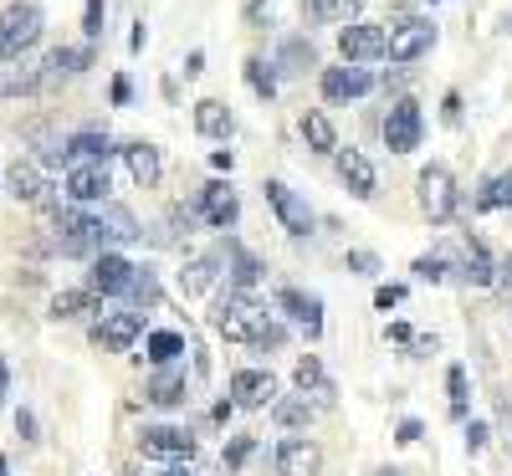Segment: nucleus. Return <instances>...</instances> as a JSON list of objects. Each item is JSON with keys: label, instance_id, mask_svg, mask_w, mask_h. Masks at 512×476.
Wrapping results in <instances>:
<instances>
[{"label": "nucleus", "instance_id": "nucleus-1", "mask_svg": "<svg viewBox=\"0 0 512 476\" xmlns=\"http://www.w3.org/2000/svg\"><path fill=\"white\" fill-rule=\"evenodd\" d=\"M272 318H267V308L256 302L251 292H221L216 297V313H210V328H216L226 343H256V333H262Z\"/></svg>", "mask_w": 512, "mask_h": 476}, {"label": "nucleus", "instance_id": "nucleus-2", "mask_svg": "<svg viewBox=\"0 0 512 476\" xmlns=\"http://www.w3.org/2000/svg\"><path fill=\"white\" fill-rule=\"evenodd\" d=\"M41 31H47V16H41V6H31V0H16V6L0 11V62H21Z\"/></svg>", "mask_w": 512, "mask_h": 476}, {"label": "nucleus", "instance_id": "nucleus-3", "mask_svg": "<svg viewBox=\"0 0 512 476\" xmlns=\"http://www.w3.org/2000/svg\"><path fill=\"white\" fill-rule=\"evenodd\" d=\"M431 47H436V26H431V21H420V16H400L390 31H384V57H390L395 67L420 62Z\"/></svg>", "mask_w": 512, "mask_h": 476}, {"label": "nucleus", "instance_id": "nucleus-4", "mask_svg": "<svg viewBox=\"0 0 512 476\" xmlns=\"http://www.w3.org/2000/svg\"><path fill=\"white\" fill-rule=\"evenodd\" d=\"M52 241L62 256H98L103 246V231L93 215H82V210H52Z\"/></svg>", "mask_w": 512, "mask_h": 476}, {"label": "nucleus", "instance_id": "nucleus-5", "mask_svg": "<svg viewBox=\"0 0 512 476\" xmlns=\"http://www.w3.org/2000/svg\"><path fill=\"white\" fill-rule=\"evenodd\" d=\"M415 200H420V210L431 215L436 226H446L451 215H456V205H461V195H456V180H451V169H446V164L420 169V180H415Z\"/></svg>", "mask_w": 512, "mask_h": 476}, {"label": "nucleus", "instance_id": "nucleus-6", "mask_svg": "<svg viewBox=\"0 0 512 476\" xmlns=\"http://www.w3.org/2000/svg\"><path fill=\"white\" fill-rule=\"evenodd\" d=\"M420 128H425L420 103H415V98H395L390 113H384V149H390V154L420 149Z\"/></svg>", "mask_w": 512, "mask_h": 476}, {"label": "nucleus", "instance_id": "nucleus-7", "mask_svg": "<svg viewBox=\"0 0 512 476\" xmlns=\"http://www.w3.org/2000/svg\"><path fill=\"white\" fill-rule=\"evenodd\" d=\"M134 277H139V267L128 262V256L98 251L93 256V272H88V292H98V297H128V292H134Z\"/></svg>", "mask_w": 512, "mask_h": 476}, {"label": "nucleus", "instance_id": "nucleus-8", "mask_svg": "<svg viewBox=\"0 0 512 476\" xmlns=\"http://www.w3.org/2000/svg\"><path fill=\"white\" fill-rule=\"evenodd\" d=\"M144 333V313L139 308H123V313H103L93 323V343L103 354H128L134 349V338Z\"/></svg>", "mask_w": 512, "mask_h": 476}, {"label": "nucleus", "instance_id": "nucleus-9", "mask_svg": "<svg viewBox=\"0 0 512 476\" xmlns=\"http://www.w3.org/2000/svg\"><path fill=\"white\" fill-rule=\"evenodd\" d=\"M139 451L154 461H190L195 456V436L185 425H149L139 436Z\"/></svg>", "mask_w": 512, "mask_h": 476}, {"label": "nucleus", "instance_id": "nucleus-10", "mask_svg": "<svg viewBox=\"0 0 512 476\" xmlns=\"http://www.w3.org/2000/svg\"><path fill=\"white\" fill-rule=\"evenodd\" d=\"M6 185L21 205H47L52 210V180H47V169H41L36 159H16L6 169Z\"/></svg>", "mask_w": 512, "mask_h": 476}, {"label": "nucleus", "instance_id": "nucleus-11", "mask_svg": "<svg viewBox=\"0 0 512 476\" xmlns=\"http://www.w3.org/2000/svg\"><path fill=\"white\" fill-rule=\"evenodd\" d=\"M267 205L277 210V221H282L287 236H308V231H313V210H308V200L297 195V190H287L282 180H267Z\"/></svg>", "mask_w": 512, "mask_h": 476}, {"label": "nucleus", "instance_id": "nucleus-12", "mask_svg": "<svg viewBox=\"0 0 512 476\" xmlns=\"http://www.w3.org/2000/svg\"><path fill=\"white\" fill-rule=\"evenodd\" d=\"M338 57L354 62V67L384 57V26H379V21H354V26H344V31H338Z\"/></svg>", "mask_w": 512, "mask_h": 476}, {"label": "nucleus", "instance_id": "nucleus-13", "mask_svg": "<svg viewBox=\"0 0 512 476\" xmlns=\"http://www.w3.org/2000/svg\"><path fill=\"white\" fill-rule=\"evenodd\" d=\"M277 400V379L267 369H236L231 374V405L241 410H267Z\"/></svg>", "mask_w": 512, "mask_h": 476}, {"label": "nucleus", "instance_id": "nucleus-14", "mask_svg": "<svg viewBox=\"0 0 512 476\" xmlns=\"http://www.w3.org/2000/svg\"><path fill=\"white\" fill-rule=\"evenodd\" d=\"M323 98L328 103H349V98H364L369 88H374V77H369V67H354V62H344V67H323Z\"/></svg>", "mask_w": 512, "mask_h": 476}, {"label": "nucleus", "instance_id": "nucleus-15", "mask_svg": "<svg viewBox=\"0 0 512 476\" xmlns=\"http://www.w3.org/2000/svg\"><path fill=\"white\" fill-rule=\"evenodd\" d=\"M277 308H282L297 328H303L308 338L323 333V302H318L313 292H303V287H282V292H277Z\"/></svg>", "mask_w": 512, "mask_h": 476}, {"label": "nucleus", "instance_id": "nucleus-16", "mask_svg": "<svg viewBox=\"0 0 512 476\" xmlns=\"http://www.w3.org/2000/svg\"><path fill=\"white\" fill-rule=\"evenodd\" d=\"M323 471V451L303 436H287L277 446V476H318Z\"/></svg>", "mask_w": 512, "mask_h": 476}, {"label": "nucleus", "instance_id": "nucleus-17", "mask_svg": "<svg viewBox=\"0 0 512 476\" xmlns=\"http://www.w3.org/2000/svg\"><path fill=\"white\" fill-rule=\"evenodd\" d=\"M333 164H338V180L349 185L354 200H374V164L359 149H333Z\"/></svg>", "mask_w": 512, "mask_h": 476}, {"label": "nucleus", "instance_id": "nucleus-18", "mask_svg": "<svg viewBox=\"0 0 512 476\" xmlns=\"http://www.w3.org/2000/svg\"><path fill=\"white\" fill-rule=\"evenodd\" d=\"M67 195L77 205L108 200V164H67Z\"/></svg>", "mask_w": 512, "mask_h": 476}, {"label": "nucleus", "instance_id": "nucleus-19", "mask_svg": "<svg viewBox=\"0 0 512 476\" xmlns=\"http://www.w3.org/2000/svg\"><path fill=\"white\" fill-rule=\"evenodd\" d=\"M200 215L216 231H226V226H236V215H241V200H236V190L231 185H221V180H210L205 190H200Z\"/></svg>", "mask_w": 512, "mask_h": 476}, {"label": "nucleus", "instance_id": "nucleus-20", "mask_svg": "<svg viewBox=\"0 0 512 476\" xmlns=\"http://www.w3.org/2000/svg\"><path fill=\"white\" fill-rule=\"evenodd\" d=\"M221 267H226V251H205V256H195V262L180 272V292H185V297H205L210 287H216Z\"/></svg>", "mask_w": 512, "mask_h": 476}, {"label": "nucleus", "instance_id": "nucleus-21", "mask_svg": "<svg viewBox=\"0 0 512 476\" xmlns=\"http://www.w3.org/2000/svg\"><path fill=\"white\" fill-rule=\"evenodd\" d=\"M88 67H93L88 47H57V52H47V62H41V88H47V82H62V77H77Z\"/></svg>", "mask_w": 512, "mask_h": 476}, {"label": "nucleus", "instance_id": "nucleus-22", "mask_svg": "<svg viewBox=\"0 0 512 476\" xmlns=\"http://www.w3.org/2000/svg\"><path fill=\"white\" fill-rule=\"evenodd\" d=\"M93 221H98L103 241H139V236H144V226L134 221V210H123V205H113V200H103V210L93 215Z\"/></svg>", "mask_w": 512, "mask_h": 476}, {"label": "nucleus", "instance_id": "nucleus-23", "mask_svg": "<svg viewBox=\"0 0 512 476\" xmlns=\"http://www.w3.org/2000/svg\"><path fill=\"white\" fill-rule=\"evenodd\" d=\"M118 154H123V164H128V175H134L139 190H154L159 185V149L154 144H123Z\"/></svg>", "mask_w": 512, "mask_h": 476}, {"label": "nucleus", "instance_id": "nucleus-24", "mask_svg": "<svg viewBox=\"0 0 512 476\" xmlns=\"http://www.w3.org/2000/svg\"><path fill=\"white\" fill-rule=\"evenodd\" d=\"M292 384L303 389V400L313 395L318 405H333V384H328V374H323V364H318L313 354H303V359L292 364Z\"/></svg>", "mask_w": 512, "mask_h": 476}, {"label": "nucleus", "instance_id": "nucleus-25", "mask_svg": "<svg viewBox=\"0 0 512 476\" xmlns=\"http://www.w3.org/2000/svg\"><path fill=\"white\" fill-rule=\"evenodd\" d=\"M461 277L472 282V287H492V277H497L492 256H487V246H482L477 236H466V241H461Z\"/></svg>", "mask_w": 512, "mask_h": 476}, {"label": "nucleus", "instance_id": "nucleus-26", "mask_svg": "<svg viewBox=\"0 0 512 476\" xmlns=\"http://www.w3.org/2000/svg\"><path fill=\"white\" fill-rule=\"evenodd\" d=\"M108 154H113V139L108 134H72L67 139V164H108Z\"/></svg>", "mask_w": 512, "mask_h": 476}, {"label": "nucleus", "instance_id": "nucleus-27", "mask_svg": "<svg viewBox=\"0 0 512 476\" xmlns=\"http://www.w3.org/2000/svg\"><path fill=\"white\" fill-rule=\"evenodd\" d=\"M195 128H200V134L205 139H231V108L226 103H216V98H200L195 103Z\"/></svg>", "mask_w": 512, "mask_h": 476}, {"label": "nucleus", "instance_id": "nucleus-28", "mask_svg": "<svg viewBox=\"0 0 512 476\" xmlns=\"http://www.w3.org/2000/svg\"><path fill=\"white\" fill-rule=\"evenodd\" d=\"M180 400H185V374H180L175 364H164V369L149 379V405L169 410V405H180Z\"/></svg>", "mask_w": 512, "mask_h": 476}, {"label": "nucleus", "instance_id": "nucleus-29", "mask_svg": "<svg viewBox=\"0 0 512 476\" xmlns=\"http://www.w3.org/2000/svg\"><path fill=\"white\" fill-rule=\"evenodd\" d=\"M297 128H303V139H308V149H313V154H333V149H338V128L328 123V113L308 108Z\"/></svg>", "mask_w": 512, "mask_h": 476}, {"label": "nucleus", "instance_id": "nucleus-30", "mask_svg": "<svg viewBox=\"0 0 512 476\" xmlns=\"http://www.w3.org/2000/svg\"><path fill=\"white\" fill-rule=\"evenodd\" d=\"M88 313H103L98 292H88V287H72V292L52 297V318H88Z\"/></svg>", "mask_w": 512, "mask_h": 476}, {"label": "nucleus", "instance_id": "nucleus-31", "mask_svg": "<svg viewBox=\"0 0 512 476\" xmlns=\"http://www.w3.org/2000/svg\"><path fill=\"white\" fill-rule=\"evenodd\" d=\"M226 262H231V287H236V292H251L256 282H262V262H256L251 251L226 246Z\"/></svg>", "mask_w": 512, "mask_h": 476}, {"label": "nucleus", "instance_id": "nucleus-32", "mask_svg": "<svg viewBox=\"0 0 512 476\" xmlns=\"http://www.w3.org/2000/svg\"><path fill=\"white\" fill-rule=\"evenodd\" d=\"M241 72H246V82H251V93H256V98H267V103L277 98V72H272L262 57H246Z\"/></svg>", "mask_w": 512, "mask_h": 476}, {"label": "nucleus", "instance_id": "nucleus-33", "mask_svg": "<svg viewBox=\"0 0 512 476\" xmlns=\"http://www.w3.org/2000/svg\"><path fill=\"white\" fill-rule=\"evenodd\" d=\"M0 93H6V98H31V93H41V67L6 72V77H0Z\"/></svg>", "mask_w": 512, "mask_h": 476}, {"label": "nucleus", "instance_id": "nucleus-34", "mask_svg": "<svg viewBox=\"0 0 512 476\" xmlns=\"http://www.w3.org/2000/svg\"><path fill=\"white\" fill-rule=\"evenodd\" d=\"M477 210H512V175H492L477 195Z\"/></svg>", "mask_w": 512, "mask_h": 476}, {"label": "nucleus", "instance_id": "nucleus-35", "mask_svg": "<svg viewBox=\"0 0 512 476\" xmlns=\"http://www.w3.org/2000/svg\"><path fill=\"white\" fill-rule=\"evenodd\" d=\"M180 354H185V338L180 333H149V364L164 369V364H175Z\"/></svg>", "mask_w": 512, "mask_h": 476}, {"label": "nucleus", "instance_id": "nucleus-36", "mask_svg": "<svg viewBox=\"0 0 512 476\" xmlns=\"http://www.w3.org/2000/svg\"><path fill=\"white\" fill-rule=\"evenodd\" d=\"M272 415H277V425L297 430V425L313 420V405H308V400H272Z\"/></svg>", "mask_w": 512, "mask_h": 476}, {"label": "nucleus", "instance_id": "nucleus-37", "mask_svg": "<svg viewBox=\"0 0 512 476\" xmlns=\"http://www.w3.org/2000/svg\"><path fill=\"white\" fill-rule=\"evenodd\" d=\"M354 11H359V0H308L313 21H349Z\"/></svg>", "mask_w": 512, "mask_h": 476}, {"label": "nucleus", "instance_id": "nucleus-38", "mask_svg": "<svg viewBox=\"0 0 512 476\" xmlns=\"http://www.w3.org/2000/svg\"><path fill=\"white\" fill-rule=\"evenodd\" d=\"M446 389H451V415L461 420V415H466V369H461V364L446 369Z\"/></svg>", "mask_w": 512, "mask_h": 476}, {"label": "nucleus", "instance_id": "nucleus-39", "mask_svg": "<svg viewBox=\"0 0 512 476\" xmlns=\"http://www.w3.org/2000/svg\"><path fill=\"white\" fill-rule=\"evenodd\" d=\"M282 72H303V67H313V47H308V41H287V47H282Z\"/></svg>", "mask_w": 512, "mask_h": 476}, {"label": "nucleus", "instance_id": "nucleus-40", "mask_svg": "<svg viewBox=\"0 0 512 476\" xmlns=\"http://www.w3.org/2000/svg\"><path fill=\"white\" fill-rule=\"evenodd\" d=\"M410 272H415L420 282H446V272H451V267H446V256H420V262H415Z\"/></svg>", "mask_w": 512, "mask_h": 476}, {"label": "nucleus", "instance_id": "nucleus-41", "mask_svg": "<svg viewBox=\"0 0 512 476\" xmlns=\"http://www.w3.org/2000/svg\"><path fill=\"white\" fill-rule=\"evenodd\" d=\"M251 446H256L251 436H236V441L226 446V456H221V466H226V471H236V466H246V456H251Z\"/></svg>", "mask_w": 512, "mask_h": 476}, {"label": "nucleus", "instance_id": "nucleus-42", "mask_svg": "<svg viewBox=\"0 0 512 476\" xmlns=\"http://www.w3.org/2000/svg\"><path fill=\"white\" fill-rule=\"evenodd\" d=\"M349 267L364 272V277H374V272H379V256H374V251H349Z\"/></svg>", "mask_w": 512, "mask_h": 476}, {"label": "nucleus", "instance_id": "nucleus-43", "mask_svg": "<svg viewBox=\"0 0 512 476\" xmlns=\"http://www.w3.org/2000/svg\"><path fill=\"white\" fill-rule=\"evenodd\" d=\"M88 36H103V0H88V21H82Z\"/></svg>", "mask_w": 512, "mask_h": 476}, {"label": "nucleus", "instance_id": "nucleus-44", "mask_svg": "<svg viewBox=\"0 0 512 476\" xmlns=\"http://www.w3.org/2000/svg\"><path fill=\"white\" fill-rule=\"evenodd\" d=\"M400 297H405V287H379V292H374V308H379V313H390Z\"/></svg>", "mask_w": 512, "mask_h": 476}, {"label": "nucleus", "instance_id": "nucleus-45", "mask_svg": "<svg viewBox=\"0 0 512 476\" xmlns=\"http://www.w3.org/2000/svg\"><path fill=\"white\" fill-rule=\"evenodd\" d=\"M282 338H287V333H282L277 323H267L262 333H256V349H282Z\"/></svg>", "mask_w": 512, "mask_h": 476}, {"label": "nucleus", "instance_id": "nucleus-46", "mask_svg": "<svg viewBox=\"0 0 512 476\" xmlns=\"http://www.w3.org/2000/svg\"><path fill=\"white\" fill-rule=\"evenodd\" d=\"M492 287H497V292H502V297L512 302V256H507V262L497 267V277H492Z\"/></svg>", "mask_w": 512, "mask_h": 476}, {"label": "nucleus", "instance_id": "nucleus-47", "mask_svg": "<svg viewBox=\"0 0 512 476\" xmlns=\"http://www.w3.org/2000/svg\"><path fill=\"white\" fill-rule=\"evenodd\" d=\"M395 441H400V446H415V441H420V420H405Z\"/></svg>", "mask_w": 512, "mask_h": 476}, {"label": "nucleus", "instance_id": "nucleus-48", "mask_svg": "<svg viewBox=\"0 0 512 476\" xmlns=\"http://www.w3.org/2000/svg\"><path fill=\"white\" fill-rule=\"evenodd\" d=\"M466 446L482 451V446H487V425H472V436H466Z\"/></svg>", "mask_w": 512, "mask_h": 476}, {"label": "nucleus", "instance_id": "nucleus-49", "mask_svg": "<svg viewBox=\"0 0 512 476\" xmlns=\"http://www.w3.org/2000/svg\"><path fill=\"white\" fill-rule=\"evenodd\" d=\"M128 93H134V88H128V77H113V103H128Z\"/></svg>", "mask_w": 512, "mask_h": 476}, {"label": "nucleus", "instance_id": "nucleus-50", "mask_svg": "<svg viewBox=\"0 0 512 476\" xmlns=\"http://www.w3.org/2000/svg\"><path fill=\"white\" fill-rule=\"evenodd\" d=\"M195 72H205V52H190V62H185V77H195Z\"/></svg>", "mask_w": 512, "mask_h": 476}, {"label": "nucleus", "instance_id": "nucleus-51", "mask_svg": "<svg viewBox=\"0 0 512 476\" xmlns=\"http://www.w3.org/2000/svg\"><path fill=\"white\" fill-rule=\"evenodd\" d=\"M6 384H11V369H6V359H0V400H6Z\"/></svg>", "mask_w": 512, "mask_h": 476}, {"label": "nucleus", "instance_id": "nucleus-52", "mask_svg": "<svg viewBox=\"0 0 512 476\" xmlns=\"http://www.w3.org/2000/svg\"><path fill=\"white\" fill-rule=\"evenodd\" d=\"M369 476H400V471H395V466H374Z\"/></svg>", "mask_w": 512, "mask_h": 476}, {"label": "nucleus", "instance_id": "nucleus-53", "mask_svg": "<svg viewBox=\"0 0 512 476\" xmlns=\"http://www.w3.org/2000/svg\"><path fill=\"white\" fill-rule=\"evenodd\" d=\"M154 476H190L185 466H169V471H154Z\"/></svg>", "mask_w": 512, "mask_h": 476}, {"label": "nucleus", "instance_id": "nucleus-54", "mask_svg": "<svg viewBox=\"0 0 512 476\" xmlns=\"http://www.w3.org/2000/svg\"><path fill=\"white\" fill-rule=\"evenodd\" d=\"M0 476H11V471H6V461H0Z\"/></svg>", "mask_w": 512, "mask_h": 476}]
</instances>
